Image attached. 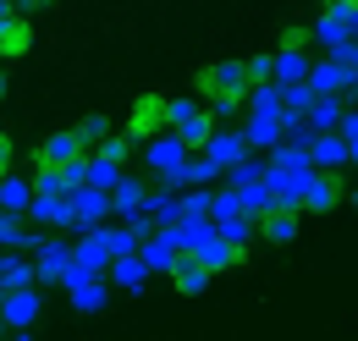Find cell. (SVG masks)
<instances>
[{"label":"cell","mask_w":358,"mask_h":341,"mask_svg":"<svg viewBox=\"0 0 358 341\" xmlns=\"http://www.w3.org/2000/svg\"><path fill=\"white\" fill-rule=\"evenodd\" d=\"M303 44H309V28H287L281 34V50H303Z\"/></svg>","instance_id":"cell-39"},{"label":"cell","mask_w":358,"mask_h":341,"mask_svg":"<svg viewBox=\"0 0 358 341\" xmlns=\"http://www.w3.org/2000/svg\"><path fill=\"white\" fill-rule=\"evenodd\" d=\"M39 248V259H34V275L39 281H61L66 275V259H72V248L66 242H34Z\"/></svg>","instance_id":"cell-17"},{"label":"cell","mask_w":358,"mask_h":341,"mask_svg":"<svg viewBox=\"0 0 358 341\" xmlns=\"http://www.w3.org/2000/svg\"><path fill=\"white\" fill-rule=\"evenodd\" d=\"M66 198H72V226H78V231H89V226H99V220L110 215V193H105V187H89V182H83V187H72Z\"/></svg>","instance_id":"cell-9"},{"label":"cell","mask_w":358,"mask_h":341,"mask_svg":"<svg viewBox=\"0 0 358 341\" xmlns=\"http://www.w3.org/2000/svg\"><path fill=\"white\" fill-rule=\"evenodd\" d=\"M143 215L155 226H171L177 220V187H160V193H143Z\"/></svg>","instance_id":"cell-27"},{"label":"cell","mask_w":358,"mask_h":341,"mask_svg":"<svg viewBox=\"0 0 358 341\" xmlns=\"http://www.w3.org/2000/svg\"><path fill=\"white\" fill-rule=\"evenodd\" d=\"M83 143H99V138H105V132H110V122H105V116H89V122H83Z\"/></svg>","instance_id":"cell-38"},{"label":"cell","mask_w":358,"mask_h":341,"mask_svg":"<svg viewBox=\"0 0 358 341\" xmlns=\"http://www.w3.org/2000/svg\"><path fill=\"white\" fill-rule=\"evenodd\" d=\"M6 88H11V83H6V72H0V99H6Z\"/></svg>","instance_id":"cell-44"},{"label":"cell","mask_w":358,"mask_h":341,"mask_svg":"<svg viewBox=\"0 0 358 341\" xmlns=\"http://www.w3.org/2000/svg\"><path fill=\"white\" fill-rule=\"evenodd\" d=\"M34 193H66L61 170H34Z\"/></svg>","instance_id":"cell-37"},{"label":"cell","mask_w":358,"mask_h":341,"mask_svg":"<svg viewBox=\"0 0 358 341\" xmlns=\"http://www.w3.org/2000/svg\"><path fill=\"white\" fill-rule=\"evenodd\" d=\"M11 286H34V264L6 254V264H0V292H11Z\"/></svg>","instance_id":"cell-31"},{"label":"cell","mask_w":358,"mask_h":341,"mask_svg":"<svg viewBox=\"0 0 358 341\" xmlns=\"http://www.w3.org/2000/svg\"><path fill=\"white\" fill-rule=\"evenodd\" d=\"M303 122H309L314 132H331L336 122H342V94H314L309 110H303Z\"/></svg>","instance_id":"cell-18"},{"label":"cell","mask_w":358,"mask_h":341,"mask_svg":"<svg viewBox=\"0 0 358 341\" xmlns=\"http://www.w3.org/2000/svg\"><path fill=\"white\" fill-rule=\"evenodd\" d=\"M243 204H237V193L226 187V193H210V220H226V215H237Z\"/></svg>","instance_id":"cell-35"},{"label":"cell","mask_w":358,"mask_h":341,"mask_svg":"<svg viewBox=\"0 0 358 341\" xmlns=\"http://www.w3.org/2000/svg\"><path fill=\"white\" fill-rule=\"evenodd\" d=\"M314 88L309 83H281V110H309Z\"/></svg>","instance_id":"cell-32"},{"label":"cell","mask_w":358,"mask_h":341,"mask_svg":"<svg viewBox=\"0 0 358 341\" xmlns=\"http://www.w3.org/2000/svg\"><path fill=\"white\" fill-rule=\"evenodd\" d=\"M22 215L39 220V226H72V198H66V193H34Z\"/></svg>","instance_id":"cell-12"},{"label":"cell","mask_w":358,"mask_h":341,"mask_svg":"<svg viewBox=\"0 0 358 341\" xmlns=\"http://www.w3.org/2000/svg\"><path fill=\"white\" fill-rule=\"evenodd\" d=\"M336 204H342V182H336L331 170L314 166L309 182H303V193H298V210H303V215H331Z\"/></svg>","instance_id":"cell-6"},{"label":"cell","mask_w":358,"mask_h":341,"mask_svg":"<svg viewBox=\"0 0 358 341\" xmlns=\"http://www.w3.org/2000/svg\"><path fill=\"white\" fill-rule=\"evenodd\" d=\"M166 275H171V286H177L182 298H199V292L215 281V270H210V264H204L199 254H187V248L171 259V270H166Z\"/></svg>","instance_id":"cell-7"},{"label":"cell","mask_w":358,"mask_h":341,"mask_svg":"<svg viewBox=\"0 0 358 341\" xmlns=\"http://www.w3.org/2000/svg\"><path fill=\"white\" fill-rule=\"evenodd\" d=\"M303 83L314 88V94H348V72H342V61H320V66H309V78Z\"/></svg>","instance_id":"cell-20"},{"label":"cell","mask_w":358,"mask_h":341,"mask_svg":"<svg viewBox=\"0 0 358 341\" xmlns=\"http://www.w3.org/2000/svg\"><path fill=\"white\" fill-rule=\"evenodd\" d=\"M0 264H6V254H0Z\"/></svg>","instance_id":"cell-47"},{"label":"cell","mask_w":358,"mask_h":341,"mask_svg":"<svg viewBox=\"0 0 358 341\" xmlns=\"http://www.w3.org/2000/svg\"><path fill=\"white\" fill-rule=\"evenodd\" d=\"M298 226H303V210H298V204H270V210L254 220V237L270 242V248H287V242L298 237Z\"/></svg>","instance_id":"cell-3"},{"label":"cell","mask_w":358,"mask_h":341,"mask_svg":"<svg viewBox=\"0 0 358 341\" xmlns=\"http://www.w3.org/2000/svg\"><path fill=\"white\" fill-rule=\"evenodd\" d=\"M336 132H342V138H358V110H348V105H342V122H336Z\"/></svg>","instance_id":"cell-40"},{"label":"cell","mask_w":358,"mask_h":341,"mask_svg":"<svg viewBox=\"0 0 358 341\" xmlns=\"http://www.w3.org/2000/svg\"><path fill=\"white\" fill-rule=\"evenodd\" d=\"M231 193H237L243 215H254V220H259V215H265L270 204H275V193H270V182H265V176H254V182H237Z\"/></svg>","instance_id":"cell-19"},{"label":"cell","mask_w":358,"mask_h":341,"mask_svg":"<svg viewBox=\"0 0 358 341\" xmlns=\"http://www.w3.org/2000/svg\"><path fill=\"white\" fill-rule=\"evenodd\" d=\"M348 166H358V138H348Z\"/></svg>","instance_id":"cell-42"},{"label":"cell","mask_w":358,"mask_h":341,"mask_svg":"<svg viewBox=\"0 0 358 341\" xmlns=\"http://www.w3.org/2000/svg\"><path fill=\"white\" fill-rule=\"evenodd\" d=\"M221 127V122H215V116H210V110H193V116H187V122H177V138H182V149H187V154H193V149H204V138H210V132Z\"/></svg>","instance_id":"cell-21"},{"label":"cell","mask_w":358,"mask_h":341,"mask_svg":"<svg viewBox=\"0 0 358 341\" xmlns=\"http://www.w3.org/2000/svg\"><path fill=\"white\" fill-rule=\"evenodd\" d=\"M143 193H149V187H143L138 176H122V182L110 187V215H122V220L138 215V210H143Z\"/></svg>","instance_id":"cell-22"},{"label":"cell","mask_w":358,"mask_h":341,"mask_svg":"<svg viewBox=\"0 0 358 341\" xmlns=\"http://www.w3.org/2000/svg\"><path fill=\"white\" fill-rule=\"evenodd\" d=\"M353 210H358V193H353Z\"/></svg>","instance_id":"cell-46"},{"label":"cell","mask_w":358,"mask_h":341,"mask_svg":"<svg viewBox=\"0 0 358 341\" xmlns=\"http://www.w3.org/2000/svg\"><path fill=\"white\" fill-rule=\"evenodd\" d=\"M182 254L177 231L171 226H155L149 237H138V259H143V270H171V259Z\"/></svg>","instance_id":"cell-11"},{"label":"cell","mask_w":358,"mask_h":341,"mask_svg":"<svg viewBox=\"0 0 358 341\" xmlns=\"http://www.w3.org/2000/svg\"><path fill=\"white\" fill-rule=\"evenodd\" d=\"M83 182H89V187H105V193H110V187L122 182V166H116V160H105V154H89V176H83Z\"/></svg>","instance_id":"cell-30"},{"label":"cell","mask_w":358,"mask_h":341,"mask_svg":"<svg viewBox=\"0 0 358 341\" xmlns=\"http://www.w3.org/2000/svg\"><path fill=\"white\" fill-rule=\"evenodd\" d=\"M309 160L320 170H336V166H348V138L331 127V132H314L309 138Z\"/></svg>","instance_id":"cell-13"},{"label":"cell","mask_w":358,"mask_h":341,"mask_svg":"<svg viewBox=\"0 0 358 341\" xmlns=\"http://www.w3.org/2000/svg\"><path fill=\"white\" fill-rule=\"evenodd\" d=\"M193 88L210 99V116L215 122H231L237 110H243V94H248V72H243V61H210L199 78H193Z\"/></svg>","instance_id":"cell-1"},{"label":"cell","mask_w":358,"mask_h":341,"mask_svg":"<svg viewBox=\"0 0 358 341\" xmlns=\"http://www.w3.org/2000/svg\"><path fill=\"white\" fill-rule=\"evenodd\" d=\"M72 308H78V314H99V308H105V286H99V275H89V281L72 286Z\"/></svg>","instance_id":"cell-28"},{"label":"cell","mask_w":358,"mask_h":341,"mask_svg":"<svg viewBox=\"0 0 358 341\" xmlns=\"http://www.w3.org/2000/svg\"><path fill=\"white\" fill-rule=\"evenodd\" d=\"M353 39H358V17H353Z\"/></svg>","instance_id":"cell-45"},{"label":"cell","mask_w":358,"mask_h":341,"mask_svg":"<svg viewBox=\"0 0 358 341\" xmlns=\"http://www.w3.org/2000/svg\"><path fill=\"white\" fill-rule=\"evenodd\" d=\"M143 160H149V170H155L166 187H177V170H182V160H187V149H182L177 132L166 127V132H155V138H143Z\"/></svg>","instance_id":"cell-2"},{"label":"cell","mask_w":358,"mask_h":341,"mask_svg":"<svg viewBox=\"0 0 358 341\" xmlns=\"http://www.w3.org/2000/svg\"><path fill=\"white\" fill-rule=\"evenodd\" d=\"M199 154H210V160H215V166H237V160H243V154H248V143H243V132H226V127H215L210 132V138H204V149H199Z\"/></svg>","instance_id":"cell-14"},{"label":"cell","mask_w":358,"mask_h":341,"mask_svg":"<svg viewBox=\"0 0 358 341\" xmlns=\"http://www.w3.org/2000/svg\"><path fill=\"white\" fill-rule=\"evenodd\" d=\"M210 193H215V187H187L177 198V220L182 215H187V220H210Z\"/></svg>","instance_id":"cell-29"},{"label":"cell","mask_w":358,"mask_h":341,"mask_svg":"<svg viewBox=\"0 0 358 341\" xmlns=\"http://www.w3.org/2000/svg\"><path fill=\"white\" fill-rule=\"evenodd\" d=\"M39 308H45V298H39L34 286H11V292H0V314H6L11 331H28V325L39 319Z\"/></svg>","instance_id":"cell-10"},{"label":"cell","mask_w":358,"mask_h":341,"mask_svg":"<svg viewBox=\"0 0 358 341\" xmlns=\"http://www.w3.org/2000/svg\"><path fill=\"white\" fill-rule=\"evenodd\" d=\"M309 55H303V50H275V72H270V78H275V83H303V78H309Z\"/></svg>","instance_id":"cell-25"},{"label":"cell","mask_w":358,"mask_h":341,"mask_svg":"<svg viewBox=\"0 0 358 341\" xmlns=\"http://www.w3.org/2000/svg\"><path fill=\"white\" fill-rule=\"evenodd\" d=\"M78 154H89V143H83V132H50L45 143L34 149V170H61L66 160H78Z\"/></svg>","instance_id":"cell-5"},{"label":"cell","mask_w":358,"mask_h":341,"mask_svg":"<svg viewBox=\"0 0 358 341\" xmlns=\"http://www.w3.org/2000/svg\"><path fill=\"white\" fill-rule=\"evenodd\" d=\"M28 198H34V182L6 170V176H0V210H6V215H22V210H28Z\"/></svg>","instance_id":"cell-23"},{"label":"cell","mask_w":358,"mask_h":341,"mask_svg":"<svg viewBox=\"0 0 358 341\" xmlns=\"http://www.w3.org/2000/svg\"><path fill=\"white\" fill-rule=\"evenodd\" d=\"M99 154H105V160H116V166H122V160H127V154H133V138H99Z\"/></svg>","instance_id":"cell-36"},{"label":"cell","mask_w":358,"mask_h":341,"mask_svg":"<svg viewBox=\"0 0 358 341\" xmlns=\"http://www.w3.org/2000/svg\"><path fill=\"white\" fill-rule=\"evenodd\" d=\"M11 6H50V0H11Z\"/></svg>","instance_id":"cell-43"},{"label":"cell","mask_w":358,"mask_h":341,"mask_svg":"<svg viewBox=\"0 0 358 341\" xmlns=\"http://www.w3.org/2000/svg\"><path fill=\"white\" fill-rule=\"evenodd\" d=\"M215 231H221L226 242H231V248H237V254H248V242H254V215H226V220H215Z\"/></svg>","instance_id":"cell-26"},{"label":"cell","mask_w":358,"mask_h":341,"mask_svg":"<svg viewBox=\"0 0 358 341\" xmlns=\"http://www.w3.org/2000/svg\"><path fill=\"white\" fill-rule=\"evenodd\" d=\"M155 132H166V94H138L133 116H127V138L143 143V138H155Z\"/></svg>","instance_id":"cell-8"},{"label":"cell","mask_w":358,"mask_h":341,"mask_svg":"<svg viewBox=\"0 0 358 341\" xmlns=\"http://www.w3.org/2000/svg\"><path fill=\"white\" fill-rule=\"evenodd\" d=\"M243 72H248V83H275V78H270V72H275V55H248Z\"/></svg>","instance_id":"cell-33"},{"label":"cell","mask_w":358,"mask_h":341,"mask_svg":"<svg viewBox=\"0 0 358 341\" xmlns=\"http://www.w3.org/2000/svg\"><path fill=\"white\" fill-rule=\"evenodd\" d=\"M28 44H34V28L22 22V17H0V61H17V55H28Z\"/></svg>","instance_id":"cell-15"},{"label":"cell","mask_w":358,"mask_h":341,"mask_svg":"<svg viewBox=\"0 0 358 341\" xmlns=\"http://www.w3.org/2000/svg\"><path fill=\"white\" fill-rule=\"evenodd\" d=\"M0 215H6V210H0Z\"/></svg>","instance_id":"cell-48"},{"label":"cell","mask_w":358,"mask_h":341,"mask_svg":"<svg viewBox=\"0 0 358 341\" xmlns=\"http://www.w3.org/2000/svg\"><path fill=\"white\" fill-rule=\"evenodd\" d=\"M143 275H149V270H143V259H138V248H127V254H116V259H110V281H116V286H127V292H138V286H143Z\"/></svg>","instance_id":"cell-24"},{"label":"cell","mask_w":358,"mask_h":341,"mask_svg":"<svg viewBox=\"0 0 358 341\" xmlns=\"http://www.w3.org/2000/svg\"><path fill=\"white\" fill-rule=\"evenodd\" d=\"M11 160H17V149H11V138H6V132H0V176H6V170H11Z\"/></svg>","instance_id":"cell-41"},{"label":"cell","mask_w":358,"mask_h":341,"mask_svg":"<svg viewBox=\"0 0 358 341\" xmlns=\"http://www.w3.org/2000/svg\"><path fill=\"white\" fill-rule=\"evenodd\" d=\"M243 143H248V149H270V143H281V116L248 110V122H243Z\"/></svg>","instance_id":"cell-16"},{"label":"cell","mask_w":358,"mask_h":341,"mask_svg":"<svg viewBox=\"0 0 358 341\" xmlns=\"http://www.w3.org/2000/svg\"><path fill=\"white\" fill-rule=\"evenodd\" d=\"M193 110H204L199 99H187V94H177V99H166V127H177V122H187Z\"/></svg>","instance_id":"cell-34"},{"label":"cell","mask_w":358,"mask_h":341,"mask_svg":"<svg viewBox=\"0 0 358 341\" xmlns=\"http://www.w3.org/2000/svg\"><path fill=\"white\" fill-rule=\"evenodd\" d=\"M309 39L320 44L331 61H348V55H353V28H348V17H342V11H331V6H325V17L309 28Z\"/></svg>","instance_id":"cell-4"}]
</instances>
